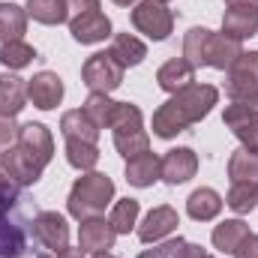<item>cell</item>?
<instances>
[{
    "label": "cell",
    "instance_id": "18",
    "mask_svg": "<svg viewBox=\"0 0 258 258\" xmlns=\"http://www.w3.org/2000/svg\"><path fill=\"white\" fill-rule=\"evenodd\" d=\"M24 96H27V87L21 78L0 75V114L3 117H15L24 108Z\"/></svg>",
    "mask_w": 258,
    "mask_h": 258
},
{
    "label": "cell",
    "instance_id": "8",
    "mask_svg": "<svg viewBox=\"0 0 258 258\" xmlns=\"http://www.w3.org/2000/svg\"><path fill=\"white\" fill-rule=\"evenodd\" d=\"M0 168L15 183H33V180H39L45 165L18 144V147H6V153H0Z\"/></svg>",
    "mask_w": 258,
    "mask_h": 258
},
{
    "label": "cell",
    "instance_id": "35",
    "mask_svg": "<svg viewBox=\"0 0 258 258\" xmlns=\"http://www.w3.org/2000/svg\"><path fill=\"white\" fill-rule=\"evenodd\" d=\"M66 9L69 15H84V12H96L99 9V0H66Z\"/></svg>",
    "mask_w": 258,
    "mask_h": 258
},
{
    "label": "cell",
    "instance_id": "1",
    "mask_svg": "<svg viewBox=\"0 0 258 258\" xmlns=\"http://www.w3.org/2000/svg\"><path fill=\"white\" fill-rule=\"evenodd\" d=\"M216 96H219V93H216V87H210V84H189V87L177 90V93L153 114V132H156L159 138H171V135L183 132L189 123L207 117V111L216 105Z\"/></svg>",
    "mask_w": 258,
    "mask_h": 258
},
{
    "label": "cell",
    "instance_id": "23",
    "mask_svg": "<svg viewBox=\"0 0 258 258\" xmlns=\"http://www.w3.org/2000/svg\"><path fill=\"white\" fill-rule=\"evenodd\" d=\"M24 27H27V18H24L21 6H15V3H0V39H3V42L21 39Z\"/></svg>",
    "mask_w": 258,
    "mask_h": 258
},
{
    "label": "cell",
    "instance_id": "29",
    "mask_svg": "<svg viewBox=\"0 0 258 258\" xmlns=\"http://www.w3.org/2000/svg\"><path fill=\"white\" fill-rule=\"evenodd\" d=\"M225 204L231 210H237V213H249L258 204V183H252V180L231 183V192H228V201Z\"/></svg>",
    "mask_w": 258,
    "mask_h": 258
},
{
    "label": "cell",
    "instance_id": "39",
    "mask_svg": "<svg viewBox=\"0 0 258 258\" xmlns=\"http://www.w3.org/2000/svg\"><path fill=\"white\" fill-rule=\"evenodd\" d=\"M57 258H84V252H81V249H69V246H66V249L57 252Z\"/></svg>",
    "mask_w": 258,
    "mask_h": 258
},
{
    "label": "cell",
    "instance_id": "3",
    "mask_svg": "<svg viewBox=\"0 0 258 258\" xmlns=\"http://www.w3.org/2000/svg\"><path fill=\"white\" fill-rule=\"evenodd\" d=\"M111 195H114V183H111L105 174L90 171V174H84V177L75 180V186H72V192H69V213L78 216V219L99 216V213L108 207Z\"/></svg>",
    "mask_w": 258,
    "mask_h": 258
},
{
    "label": "cell",
    "instance_id": "14",
    "mask_svg": "<svg viewBox=\"0 0 258 258\" xmlns=\"http://www.w3.org/2000/svg\"><path fill=\"white\" fill-rule=\"evenodd\" d=\"M177 225H180L177 210H171V207H156V210H150L147 219L141 222L138 237H141L144 243H153V240H162L165 234H171Z\"/></svg>",
    "mask_w": 258,
    "mask_h": 258
},
{
    "label": "cell",
    "instance_id": "2",
    "mask_svg": "<svg viewBox=\"0 0 258 258\" xmlns=\"http://www.w3.org/2000/svg\"><path fill=\"white\" fill-rule=\"evenodd\" d=\"M240 42L228 39L225 33H210L207 27H192L183 39V60L189 66H216L231 69V63L240 57Z\"/></svg>",
    "mask_w": 258,
    "mask_h": 258
},
{
    "label": "cell",
    "instance_id": "42",
    "mask_svg": "<svg viewBox=\"0 0 258 258\" xmlns=\"http://www.w3.org/2000/svg\"><path fill=\"white\" fill-rule=\"evenodd\" d=\"M39 258H48V255H39Z\"/></svg>",
    "mask_w": 258,
    "mask_h": 258
},
{
    "label": "cell",
    "instance_id": "15",
    "mask_svg": "<svg viewBox=\"0 0 258 258\" xmlns=\"http://www.w3.org/2000/svg\"><path fill=\"white\" fill-rule=\"evenodd\" d=\"M198 168V156H195L189 147H177V150H168L165 159H162V177L168 183H183L189 180Z\"/></svg>",
    "mask_w": 258,
    "mask_h": 258
},
{
    "label": "cell",
    "instance_id": "40",
    "mask_svg": "<svg viewBox=\"0 0 258 258\" xmlns=\"http://www.w3.org/2000/svg\"><path fill=\"white\" fill-rule=\"evenodd\" d=\"M114 3H120V6H129V3H135V0H114Z\"/></svg>",
    "mask_w": 258,
    "mask_h": 258
},
{
    "label": "cell",
    "instance_id": "9",
    "mask_svg": "<svg viewBox=\"0 0 258 258\" xmlns=\"http://www.w3.org/2000/svg\"><path fill=\"white\" fill-rule=\"evenodd\" d=\"M225 123L237 132V138L243 141V147L249 153H258V108L255 105L231 102L225 108Z\"/></svg>",
    "mask_w": 258,
    "mask_h": 258
},
{
    "label": "cell",
    "instance_id": "4",
    "mask_svg": "<svg viewBox=\"0 0 258 258\" xmlns=\"http://www.w3.org/2000/svg\"><path fill=\"white\" fill-rule=\"evenodd\" d=\"M228 96L243 105H258V51L240 54L231 63V81Z\"/></svg>",
    "mask_w": 258,
    "mask_h": 258
},
{
    "label": "cell",
    "instance_id": "13",
    "mask_svg": "<svg viewBox=\"0 0 258 258\" xmlns=\"http://www.w3.org/2000/svg\"><path fill=\"white\" fill-rule=\"evenodd\" d=\"M27 96L33 99L36 108H45L48 111V108H54L63 99V84H60V78L54 72H39L27 84Z\"/></svg>",
    "mask_w": 258,
    "mask_h": 258
},
{
    "label": "cell",
    "instance_id": "28",
    "mask_svg": "<svg viewBox=\"0 0 258 258\" xmlns=\"http://www.w3.org/2000/svg\"><path fill=\"white\" fill-rule=\"evenodd\" d=\"M114 108H117V102H111V99H108V93H90V99L84 102V114H87V117H90L99 129L111 123Z\"/></svg>",
    "mask_w": 258,
    "mask_h": 258
},
{
    "label": "cell",
    "instance_id": "10",
    "mask_svg": "<svg viewBox=\"0 0 258 258\" xmlns=\"http://www.w3.org/2000/svg\"><path fill=\"white\" fill-rule=\"evenodd\" d=\"M117 231L111 228V222L99 219V216H90V219H81V231H78V249L81 252H102V249H111Z\"/></svg>",
    "mask_w": 258,
    "mask_h": 258
},
{
    "label": "cell",
    "instance_id": "36",
    "mask_svg": "<svg viewBox=\"0 0 258 258\" xmlns=\"http://www.w3.org/2000/svg\"><path fill=\"white\" fill-rule=\"evenodd\" d=\"M237 258H258V234H246V240L234 249Z\"/></svg>",
    "mask_w": 258,
    "mask_h": 258
},
{
    "label": "cell",
    "instance_id": "38",
    "mask_svg": "<svg viewBox=\"0 0 258 258\" xmlns=\"http://www.w3.org/2000/svg\"><path fill=\"white\" fill-rule=\"evenodd\" d=\"M15 135H18V129L12 126V117H3L0 114V147H6Z\"/></svg>",
    "mask_w": 258,
    "mask_h": 258
},
{
    "label": "cell",
    "instance_id": "17",
    "mask_svg": "<svg viewBox=\"0 0 258 258\" xmlns=\"http://www.w3.org/2000/svg\"><path fill=\"white\" fill-rule=\"evenodd\" d=\"M156 177H162V159L156 153L144 150L126 162V180L132 186H150Z\"/></svg>",
    "mask_w": 258,
    "mask_h": 258
},
{
    "label": "cell",
    "instance_id": "12",
    "mask_svg": "<svg viewBox=\"0 0 258 258\" xmlns=\"http://www.w3.org/2000/svg\"><path fill=\"white\" fill-rule=\"evenodd\" d=\"M69 30L78 42L84 45H93V42H102L111 36V21L96 9V12H84V15H75L69 21Z\"/></svg>",
    "mask_w": 258,
    "mask_h": 258
},
{
    "label": "cell",
    "instance_id": "31",
    "mask_svg": "<svg viewBox=\"0 0 258 258\" xmlns=\"http://www.w3.org/2000/svg\"><path fill=\"white\" fill-rule=\"evenodd\" d=\"M135 219H138V201H135V198H123V201L114 204L108 222H111V228H114L117 234H129V231L135 228Z\"/></svg>",
    "mask_w": 258,
    "mask_h": 258
},
{
    "label": "cell",
    "instance_id": "33",
    "mask_svg": "<svg viewBox=\"0 0 258 258\" xmlns=\"http://www.w3.org/2000/svg\"><path fill=\"white\" fill-rule=\"evenodd\" d=\"M114 144H117V150H120L126 159H132V156H138V153L147 150V132H144V129L114 132Z\"/></svg>",
    "mask_w": 258,
    "mask_h": 258
},
{
    "label": "cell",
    "instance_id": "20",
    "mask_svg": "<svg viewBox=\"0 0 258 258\" xmlns=\"http://www.w3.org/2000/svg\"><path fill=\"white\" fill-rule=\"evenodd\" d=\"M192 69L195 66H189L183 57H177V60H168V63L156 72V81H159L162 90L177 93V90H183V87L192 84Z\"/></svg>",
    "mask_w": 258,
    "mask_h": 258
},
{
    "label": "cell",
    "instance_id": "27",
    "mask_svg": "<svg viewBox=\"0 0 258 258\" xmlns=\"http://www.w3.org/2000/svg\"><path fill=\"white\" fill-rule=\"evenodd\" d=\"M27 12L42 24H60L69 18L66 0H27Z\"/></svg>",
    "mask_w": 258,
    "mask_h": 258
},
{
    "label": "cell",
    "instance_id": "30",
    "mask_svg": "<svg viewBox=\"0 0 258 258\" xmlns=\"http://www.w3.org/2000/svg\"><path fill=\"white\" fill-rule=\"evenodd\" d=\"M66 159H69V165L87 171L99 162V150L90 141H66Z\"/></svg>",
    "mask_w": 258,
    "mask_h": 258
},
{
    "label": "cell",
    "instance_id": "19",
    "mask_svg": "<svg viewBox=\"0 0 258 258\" xmlns=\"http://www.w3.org/2000/svg\"><path fill=\"white\" fill-rule=\"evenodd\" d=\"M60 129H63L66 141H90V144H96V135H99V126L84 114V108L66 111L63 120H60Z\"/></svg>",
    "mask_w": 258,
    "mask_h": 258
},
{
    "label": "cell",
    "instance_id": "6",
    "mask_svg": "<svg viewBox=\"0 0 258 258\" xmlns=\"http://www.w3.org/2000/svg\"><path fill=\"white\" fill-rule=\"evenodd\" d=\"M123 81V66L117 63V57L111 51H99L84 63V84L93 93H108Z\"/></svg>",
    "mask_w": 258,
    "mask_h": 258
},
{
    "label": "cell",
    "instance_id": "22",
    "mask_svg": "<svg viewBox=\"0 0 258 258\" xmlns=\"http://www.w3.org/2000/svg\"><path fill=\"white\" fill-rule=\"evenodd\" d=\"M246 234H249V228L240 219H228V222H222V225L213 228V246L222 249V252H234L246 240Z\"/></svg>",
    "mask_w": 258,
    "mask_h": 258
},
{
    "label": "cell",
    "instance_id": "43",
    "mask_svg": "<svg viewBox=\"0 0 258 258\" xmlns=\"http://www.w3.org/2000/svg\"><path fill=\"white\" fill-rule=\"evenodd\" d=\"M162 3H165V0H162Z\"/></svg>",
    "mask_w": 258,
    "mask_h": 258
},
{
    "label": "cell",
    "instance_id": "21",
    "mask_svg": "<svg viewBox=\"0 0 258 258\" xmlns=\"http://www.w3.org/2000/svg\"><path fill=\"white\" fill-rule=\"evenodd\" d=\"M186 210H189V216L192 219H201V222H207V219H213L219 210H222V198L219 192H213V189H195L189 195V201H186Z\"/></svg>",
    "mask_w": 258,
    "mask_h": 258
},
{
    "label": "cell",
    "instance_id": "34",
    "mask_svg": "<svg viewBox=\"0 0 258 258\" xmlns=\"http://www.w3.org/2000/svg\"><path fill=\"white\" fill-rule=\"evenodd\" d=\"M183 240L177 237V240H168V243H162V246H156V249H147V252H141L138 258H171L174 255V249L180 246Z\"/></svg>",
    "mask_w": 258,
    "mask_h": 258
},
{
    "label": "cell",
    "instance_id": "44",
    "mask_svg": "<svg viewBox=\"0 0 258 258\" xmlns=\"http://www.w3.org/2000/svg\"><path fill=\"white\" fill-rule=\"evenodd\" d=\"M207 258H210V255H207Z\"/></svg>",
    "mask_w": 258,
    "mask_h": 258
},
{
    "label": "cell",
    "instance_id": "41",
    "mask_svg": "<svg viewBox=\"0 0 258 258\" xmlns=\"http://www.w3.org/2000/svg\"><path fill=\"white\" fill-rule=\"evenodd\" d=\"M96 258H114V255H108V252H96Z\"/></svg>",
    "mask_w": 258,
    "mask_h": 258
},
{
    "label": "cell",
    "instance_id": "16",
    "mask_svg": "<svg viewBox=\"0 0 258 258\" xmlns=\"http://www.w3.org/2000/svg\"><path fill=\"white\" fill-rule=\"evenodd\" d=\"M18 144H21L27 153H33L42 165H48V159H51V153H54V141H51L48 129L42 126V123H27V126L18 129Z\"/></svg>",
    "mask_w": 258,
    "mask_h": 258
},
{
    "label": "cell",
    "instance_id": "11",
    "mask_svg": "<svg viewBox=\"0 0 258 258\" xmlns=\"http://www.w3.org/2000/svg\"><path fill=\"white\" fill-rule=\"evenodd\" d=\"M33 234L51 252L66 249V240H69V228H66V219L60 213H39L33 219Z\"/></svg>",
    "mask_w": 258,
    "mask_h": 258
},
{
    "label": "cell",
    "instance_id": "26",
    "mask_svg": "<svg viewBox=\"0 0 258 258\" xmlns=\"http://www.w3.org/2000/svg\"><path fill=\"white\" fill-rule=\"evenodd\" d=\"M228 174H231V183H243V180H258V153H249L246 147H240L231 162H228Z\"/></svg>",
    "mask_w": 258,
    "mask_h": 258
},
{
    "label": "cell",
    "instance_id": "7",
    "mask_svg": "<svg viewBox=\"0 0 258 258\" xmlns=\"http://www.w3.org/2000/svg\"><path fill=\"white\" fill-rule=\"evenodd\" d=\"M171 12L165 9L162 0H141L135 9H132V24L147 33L150 39H165L171 33Z\"/></svg>",
    "mask_w": 258,
    "mask_h": 258
},
{
    "label": "cell",
    "instance_id": "32",
    "mask_svg": "<svg viewBox=\"0 0 258 258\" xmlns=\"http://www.w3.org/2000/svg\"><path fill=\"white\" fill-rule=\"evenodd\" d=\"M36 57V51L30 48V45H24L21 39H15V42H3V51H0V63L9 66V69H21V66H27L30 60Z\"/></svg>",
    "mask_w": 258,
    "mask_h": 258
},
{
    "label": "cell",
    "instance_id": "5",
    "mask_svg": "<svg viewBox=\"0 0 258 258\" xmlns=\"http://www.w3.org/2000/svg\"><path fill=\"white\" fill-rule=\"evenodd\" d=\"M225 18L222 33L228 39H246L258 33V0H225Z\"/></svg>",
    "mask_w": 258,
    "mask_h": 258
},
{
    "label": "cell",
    "instance_id": "37",
    "mask_svg": "<svg viewBox=\"0 0 258 258\" xmlns=\"http://www.w3.org/2000/svg\"><path fill=\"white\" fill-rule=\"evenodd\" d=\"M171 258H207V252L201 246H195V243H180Z\"/></svg>",
    "mask_w": 258,
    "mask_h": 258
},
{
    "label": "cell",
    "instance_id": "24",
    "mask_svg": "<svg viewBox=\"0 0 258 258\" xmlns=\"http://www.w3.org/2000/svg\"><path fill=\"white\" fill-rule=\"evenodd\" d=\"M114 57H117V63L123 66H138L144 57H147V48L135 39V36H129V33H120V36H114V45L108 48Z\"/></svg>",
    "mask_w": 258,
    "mask_h": 258
},
{
    "label": "cell",
    "instance_id": "25",
    "mask_svg": "<svg viewBox=\"0 0 258 258\" xmlns=\"http://www.w3.org/2000/svg\"><path fill=\"white\" fill-rule=\"evenodd\" d=\"M6 207H9V201L0 198V258H18L24 249V237L15 225L6 222V216H3Z\"/></svg>",
    "mask_w": 258,
    "mask_h": 258
}]
</instances>
